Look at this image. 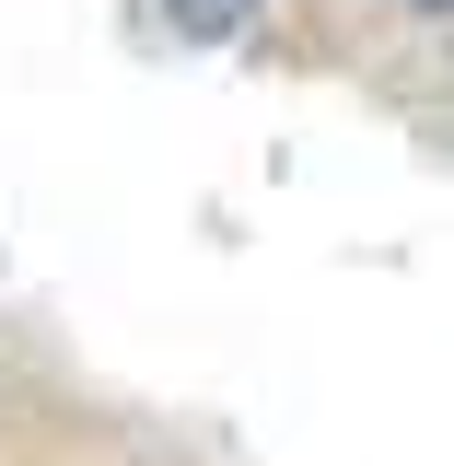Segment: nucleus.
Returning a JSON list of instances; mask_svg holds the SVG:
<instances>
[{
    "mask_svg": "<svg viewBox=\"0 0 454 466\" xmlns=\"http://www.w3.org/2000/svg\"><path fill=\"white\" fill-rule=\"evenodd\" d=\"M408 12H454V0H408Z\"/></svg>",
    "mask_w": 454,
    "mask_h": 466,
    "instance_id": "2",
    "label": "nucleus"
},
{
    "mask_svg": "<svg viewBox=\"0 0 454 466\" xmlns=\"http://www.w3.org/2000/svg\"><path fill=\"white\" fill-rule=\"evenodd\" d=\"M164 12H175V35H198V47H222V35L257 24V0H164Z\"/></svg>",
    "mask_w": 454,
    "mask_h": 466,
    "instance_id": "1",
    "label": "nucleus"
}]
</instances>
